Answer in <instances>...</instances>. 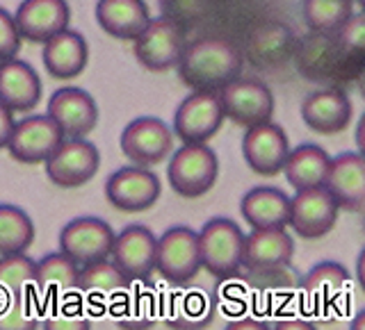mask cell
<instances>
[{"mask_svg":"<svg viewBox=\"0 0 365 330\" xmlns=\"http://www.w3.org/2000/svg\"><path fill=\"white\" fill-rule=\"evenodd\" d=\"M176 68L192 91H220L242 73V53L226 39L205 37L182 48Z\"/></svg>","mask_w":365,"mask_h":330,"instance_id":"obj_1","label":"cell"},{"mask_svg":"<svg viewBox=\"0 0 365 330\" xmlns=\"http://www.w3.org/2000/svg\"><path fill=\"white\" fill-rule=\"evenodd\" d=\"M201 269H205L215 278H233L242 269V244L245 233L233 219L215 216L205 221L197 233Z\"/></svg>","mask_w":365,"mask_h":330,"instance_id":"obj_2","label":"cell"},{"mask_svg":"<svg viewBox=\"0 0 365 330\" xmlns=\"http://www.w3.org/2000/svg\"><path fill=\"white\" fill-rule=\"evenodd\" d=\"M220 178V159L208 144H182L167 164L169 187L182 198H201Z\"/></svg>","mask_w":365,"mask_h":330,"instance_id":"obj_3","label":"cell"},{"mask_svg":"<svg viewBox=\"0 0 365 330\" xmlns=\"http://www.w3.org/2000/svg\"><path fill=\"white\" fill-rule=\"evenodd\" d=\"M46 176L62 189L83 187L98 174L101 153L85 137H64L60 146L46 157Z\"/></svg>","mask_w":365,"mask_h":330,"instance_id":"obj_4","label":"cell"},{"mask_svg":"<svg viewBox=\"0 0 365 330\" xmlns=\"http://www.w3.org/2000/svg\"><path fill=\"white\" fill-rule=\"evenodd\" d=\"M222 102L224 119L242 128H251L262 121H269L277 110L272 89L256 78H235L217 91Z\"/></svg>","mask_w":365,"mask_h":330,"instance_id":"obj_5","label":"cell"},{"mask_svg":"<svg viewBox=\"0 0 365 330\" xmlns=\"http://www.w3.org/2000/svg\"><path fill=\"white\" fill-rule=\"evenodd\" d=\"M155 271L174 284L190 282L201 271L197 230L174 225L155 239Z\"/></svg>","mask_w":365,"mask_h":330,"instance_id":"obj_6","label":"cell"},{"mask_svg":"<svg viewBox=\"0 0 365 330\" xmlns=\"http://www.w3.org/2000/svg\"><path fill=\"white\" fill-rule=\"evenodd\" d=\"M106 198L114 210L140 214L151 210L163 193V182L148 166H121L106 180Z\"/></svg>","mask_w":365,"mask_h":330,"instance_id":"obj_7","label":"cell"},{"mask_svg":"<svg viewBox=\"0 0 365 330\" xmlns=\"http://www.w3.org/2000/svg\"><path fill=\"white\" fill-rule=\"evenodd\" d=\"M224 125L217 91H192L174 114V134L182 144H208Z\"/></svg>","mask_w":365,"mask_h":330,"instance_id":"obj_8","label":"cell"},{"mask_svg":"<svg viewBox=\"0 0 365 330\" xmlns=\"http://www.w3.org/2000/svg\"><path fill=\"white\" fill-rule=\"evenodd\" d=\"M119 146L128 162L155 166L165 162L174 148V132L158 117H137L121 130Z\"/></svg>","mask_w":365,"mask_h":330,"instance_id":"obj_9","label":"cell"},{"mask_svg":"<svg viewBox=\"0 0 365 330\" xmlns=\"http://www.w3.org/2000/svg\"><path fill=\"white\" fill-rule=\"evenodd\" d=\"M185 48L182 32L174 21L169 18H151L148 26L133 39V53L146 71H169L180 60Z\"/></svg>","mask_w":365,"mask_h":330,"instance_id":"obj_10","label":"cell"},{"mask_svg":"<svg viewBox=\"0 0 365 330\" xmlns=\"http://www.w3.org/2000/svg\"><path fill=\"white\" fill-rule=\"evenodd\" d=\"M114 242V230L108 221L98 216H78L68 221L57 237V250L71 257L78 267L89 265L103 257H110Z\"/></svg>","mask_w":365,"mask_h":330,"instance_id":"obj_11","label":"cell"},{"mask_svg":"<svg viewBox=\"0 0 365 330\" xmlns=\"http://www.w3.org/2000/svg\"><path fill=\"white\" fill-rule=\"evenodd\" d=\"M242 157L256 176L274 178L281 174L285 157L290 153V139L277 121H262L245 128Z\"/></svg>","mask_w":365,"mask_h":330,"instance_id":"obj_12","label":"cell"},{"mask_svg":"<svg viewBox=\"0 0 365 330\" xmlns=\"http://www.w3.org/2000/svg\"><path fill=\"white\" fill-rule=\"evenodd\" d=\"M34 271L37 262L26 253L0 255V314L7 305H14L26 316L37 307V289H34ZM14 307L7 316L3 328H14Z\"/></svg>","mask_w":365,"mask_h":330,"instance_id":"obj_13","label":"cell"},{"mask_svg":"<svg viewBox=\"0 0 365 330\" xmlns=\"http://www.w3.org/2000/svg\"><path fill=\"white\" fill-rule=\"evenodd\" d=\"M64 134L48 114H32L21 121H14V128L9 132L7 151L21 164H43Z\"/></svg>","mask_w":365,"mask_h":330,"instance_id":"obj_14","label":"cell"},{"mask_svg":"<svg viewBox=\"0 0 365 330\" xmlns=\"http://www.w3.org/2000/svg\"><path fill=\"white\" fill-rule=\"evenodd\" d=\"M338 221V205L334 196L319 185L308 189H297L290 198V221L294 235L302 239H322L334 230Z\"/></svg>","mask_w":365,"mask_h":330,"instance_id":"obj_15","label":"cell"},{"mask_svg":"<svg viewBox=\"0 0 365 330\" xmlns=\"http://www.w3.org/2000/svg\"><path fill=\"white\" fill-rule=\"evenodd\" d=\"M155 235L142 223L125 225L121 233H114L110 260L125 276L133 280H144L155 271Z\"/></svg>","mask_w":365,"mask_h":330,"instance_id":"obj_16","label":"cell"},{"mask_svg":"<svg viewBox=\"0 0 365 330\" xmlns=\"http://www.w3.org/2000/svg\"><path fill=\"white\" fill-rule=\"evenodd\" d=\"M322 187L334 196L338 210L363 212L365 208V159L361 153H340L329 159Z\"/></svg>","mask_w":365,"mask_h":330,"instance_id":"obj_17","label":"cell"},{"mask_svg":"<svg viewBox=\"0 0 365 330\" xmlns=\"http://www.w3.org/2000/svg\"><path fill=\"white\" fill-rule=\"evenodd\" d=\"M46 114L60 125L64 137H87L98 123V105L89 91L80 87H60L48 98Z\"/></svg>","mask_w":365,"mask_h":330,"instance_id":"obj_18","label":"cell"},{"mask_svg":"<svg viewBox=\"0 0 365 330\" xmlns=\"http://www.w3.org/2000/svg\"><path fill=\"white\" fill-rule=\"evenodd\" d=\"M354 117V102L347 91L324 87L311 91L302 102V119L317 134H338L347 130Z\"/></svg>","mask_w":365,"mask_h":330,"instance_id":"obj_19","label":"cell"},{"mask_svg":"<svg viewBox=\"0 0 365 330\" xmlns=\"http://www.w3.org/2000/svg\"><path fill=\"white\" fill-rule=\"evenodd\" d=\"M294 255V239L285 228H251L242 244V267L251 273L283 269Z\"/></svg>","mask_w":365,"mask_h":330,"instance_id":"obj_20","label":"cell"},{"mask_svg":"<svg viewBox=\"0 0 365 330\" xmlns=\"http://www.w3.org/2000/svg\"><path fill=\"white\" fill-rule=\"evenodd\" d=\"M21 39L32 43L48 41L71 23V7L66 0H21L14 14Z\"/></svg>","mask_w":365,"mask_h":330,"instance_id":"obj_21","label":"cell"},{"mask_svg":"<svg viewBox=\"0 0 365 330\" xmlns=\"http://www.w3.org/2000/svg\"><path fill=\"white\" fill-rule=\"evenodd\" d=\"M41 60L46 71L57 80H73L89 64V43L78 30L64 28L43 41Z\"/></svg>","mask_w":365,"mask_h":330,"instance_id":"obj_22","label":"cell"},{"mask_svg":"<svg viewBox=\"0 0 365 330\" xmlns=\"http://www.w3.org/2000/svg\"><path fill=\"white\" fill-rule=\"evenodd\" d=\"M0 100L11 112H32L41 100L39 73L19 57L0 62Z\"/></svg>","mask_w":365,"mask_h":330,"instance_id":"obj_23","label":"cell"},{"mask_svg":"<svg viewBox=\"0 0 365 330\" xmlns=\"http://www.w3.org/2000/svg\"><path fill=\"white\" fill-rule=\"evenodd\" d=\"M78 269L80 267L62 250L43 255L37 262V271H34V289H37L39 303H51L57 307V303L76 294Z\"/></svg>","mask_w":365,"mask_h":330,"instance_id":"obj_24","label":"cell"},{"mask_svg":"<svg viewBox=\"0 0 365 330\" xmlns=\"http://www.w3.org/2000/svg\"><path fill=\"white\" fill-rule=\"evenodd\" d=\"M240 214L251 228H288L290 196L279 187L258 185L240 201Z\"/></svg>","mask_w":365,"mask_h":330,"instance_id":"obj_25","label":"cell"},{"mask_svg":"<svg viewBox=\"0 0 365 330\" xmlns=\"http://www.w3.org/2000/svg\"><path fill=\"white\" fill-rule=\"evenodd\" d=\"M96 21L110 37L133 41L148 26L151 9L146 0H98Z\"/></svg>","mask_w":365,"mask_h":330,"instance_id":"obj_26","label":"cell"},{"mask_svg":"<svg viewBox=\"0 0 365 330\" xmlns=\"http://www.w3.org/2000/svg\"><path fill=\"white\" fill-rule=\"evenodd\" d=\"M130 287V278L114 265L110 257L89 262L78 269L76 292L87 296L91 301L106 303L110 299H119Z\"/></svg>","mask_w":365,"mask_h":330,"instance_id":"obj_27","label":"cell"},{"mask_svg":"<svg viewBox=\"0 0 365 330\" xmlns=\"http://www.w3.org/2000/svg\"><path fill=\"white\" fill-rule=\"evenodd\" d=\"M329 153L317 144H299L290 148L288 157L283 162L285 180L297 189L319 187L324 182L327 169H329Z\"/></svg>","mask_w":365,"mask_h":330,"instance_id":"obj_28","label":"cell"},{"mask_svg":"<svg viewBox=\"0 0 365 330\" xmlns=\"http://www.w3.org/2000/svg\"><path fill=\"white\" fill-rule=\"evenodd\" d=\"M347 284H349L347 267H342L340 262L334 260H324L308 269V273L302 278V292L315 305H331L340 299Z\"/></svg>","mask_w":365,"mask_h":330,"instance_id":"obj_29","label":"cell"},{"mask_svg":"<svg viewBox=\"0 0 365 330\" xmlns=\"http://www.w3.org/2000/svg\"><path fill=\"white\" fill-rule=\"evenodd\" d=\"M34 235L37 228L26 210L11 203H0V255L26 253Z\"/></svg>","mask_w":365,"mask_h":330,"instance_id":"obj_30","label":"cell"},{"mask_svg":"<svg viewBox=\"0 0 365 330\" xmlns=\"http://www.w3.org/2000/svg\"><path fill=\"white\" fill-rule=\"evenodd\" d=\"M306 26L317 34H334L354 14V0H302Z\"/></svg>","mask_w":365,"mask_h":330,"instance_id":"obj_31","label":"cell"},{"mask_svg":"<svg viewBox=\"0 0 365 330\" xmlns=\"http://www.w3.org/2000/svg\"><path fill=\"white\" fill-rule=\"evenodd\" d=\"M290 48V32L283 26H265L251 34L249 55L254 64H272L288 55Z\"/></svg>","mask_w":365,"mask_h":330,"instance_id":"obj_32","label":"cell"},{"mask_svg":"<svg viewBox=\"0 0 365 330\" xmlns=\"http://www.w3.org/2000/svg\"><path fill=\"white\" fill-rule=\"evenodd\" d=\"M336 43L342 53H361L365 41V14L356 11L334 32Z\"/></svg>","mask_w":365,"mask_h":330,"instance_id":"obj_33","label":"cell"},{"mask_svg":"<svg viewBox=\"0 0 365 330\" xmlns=\"http://www.w3.org/2000/svg\"><path fill=\"white\" fill-rule=\"evenodd\" d=\"M21 34L16 28L14 14H9L5 7H0V62L11 60L21 50Z\"/></svg>","mask_w":365,"mask_h":330,"instance_id":"obj_34","label":"cell"},{"mask_svg":"<svg viewBox=\"0 0 365 330\" xmlns=\"http://www.w3.org/2000/svg\"><path fill=\"white\" fill-rule=\"evenodd\" d=\"M205 3H208V0H163V14L169 21L201 18Z\"/></svg>","mask_w":365,"mask_h":330,"instance_id":"obj_35","label":"cell"},{"mask_svg":"<svg viewBox=\"0 0 365 330\" xmlns=\"http://www.w3.org/2000/svg\"><path fill=\"white\" fill-rule=\"evenodd\" d=\"M14 112H11L3 100H0V151L7 146V139H9V132L14 128Z\"/></svg>","mask_w":365,"mask_h":330,"instance_id":"obj_36","label":"cell"},{"mask_svg":"<svg viewBox=\"0 0 365 330\" xmlns=\"http://www.w3.org/2000/svg\"><path fill=\"white\" fill-rule=\"evenodd\" d=\"M277 328L279 330H285V328H304V330H308V328H313V326L306 324V321H299V319H288V321H279Z\"/></svg>","mask_w":365,"mask_h":330,"instance_id":"obj_37","label":"cell"},{"mask_svg":"<svg viewBox=\"0 0 365 330\" xmlns=\"http://www.w3.org/2000/svg\"><path fill=\"white\" fill-rule=\"evenodd\" d=\"M354 3H356V5H361V7H363V5H365V0H354Z\"/></svg>","mask_w":365,"mask_h":330,"instance_id":"obj_38","label":"cell"}]
</instances>
